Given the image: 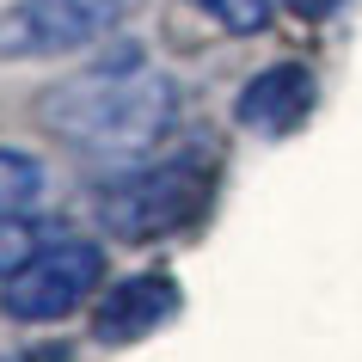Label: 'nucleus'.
Returning <instances> with one entry per match:
<instances>
[{
	"instance_id": "0eeeda50",
	"label": "nucleus",
	"mask_w": 362,
	"mask_h": 362,
	"mask_svg": "<svg viewBox=\"0 0 362 362\" xmlns=\"http://www.w3.org/2000/svg\"><path fill=\"white\" fill-rule=\"evenodd\" d=\"M49 191V172H43L37 153L25 148H0V221H13V215H31Z\"/></svg>"
},
{
	"instance_id": "20e7f679",
	"label": "nucleus",
	"mask_w": 362,
	"mask_h": 362,
	"mask_svg": "<svg viewBox=\"0 0 362 362\" xmlns=\"http://www.w3.org/2000/svg\"><path fill=\"white\" fill-rule=\"evenodd\" d=\"M129 0H13L0 13V62L74 56L86 43L111 37Z\"/></svg>"
},
{
	"instance_id": "f03ea898",
	"label": "nucleus",
	"mask_w": 362,
	"mask_h": 362,
	"mask_svg": "<svg viewBox=\"0 0 362 362\" xmlns=\"http://www.w3.org/2000/svg\"><path fill=\"white\" fill-rule=\"evenodd\" d=\"M209 197H215V160H203V153L135 160L98 191V221L117 240L148 246V240H166V233H185L191 221H203Z\"/></svg>"
},
{
	"instance_id": "7ed1b4c3",
	"label": "nucleus",
	"mask_w": 362,
	"mask_h": 362,
	"mask_svg": "<svg viewBox=\"0 0 362 362\" xmlns=\"http://www.w3.org/2000/svg\"><path fill=\"white\" fill-rule=\"evenodd\" d=\"M98 276H105V252L93 240H49L19 276L0 283V313L19 325H56L93 301Z\"/></svg>"
},
{
	"instance_id": "39448f33",
	"label": "nucleus",
	"mask_w": 362,
	"mask_h": 362,
	"mask_svg": "<svg viewBox=\"0 0 362 362\" xmlns=\"http://www.w3.org/2000/svg\"><path fill=\"white\" fill-rule=\"evenodd\" d=\"M178 307H185V295H178V283L166 270H135V276H123V283H111L98 295L93 338L98 344H141L160 325L178 320Z\"/></svg>"
},
{
	"instance_id": "1a4fd4ad",
	"label": "nucleus",
	"mask_w": 362,
	"mask_h": 362,
	"mask_svg": "<svg viewBox=\"0 0 362 362\" xmlns=\"http://www.w3.org/2000/svg\"><path fill=\"white\" fill-rule=\"evenodd\" d=\"M43 252V240H37V228L25 221V215H13V221H0V283L6 276H19L31 258Z\"/></svg>"
},
{
	"instance_id": "423d86ee",
	"label": "nucleus",
	"mask_w": 362,
	"mask_h": 362,
	"mask_svg": "<svg viewBox=\"0 0 362 362\" xmlns=\"http://www.w3.org/2000/svg\"><path fill=\"white\" fill-rule=\"evenodd\" d=\"M313 98H320V86H313L307 62H270L233 93V123L276 141V135H295L313 117Z\"/></svg>"
},
{
	"instance_id": "6e6552de",
	"label": "nucleus",
	"mask_w": 362,
	"mask_h": 362,
	"mask_svg": "<svg viewBox=\"0 0 362 362\" xmlns=\"http://www.w3.org/2000/svg\"><path fill=\"white\" fill-rule=\"evenodd\" d=\"M191 6H203L221 31H233V37H252V31H264L270 13H276V0H191Z\"/></svg>"
},
{
	"instance_id": "f257e3e1",
	"label": "nucleus",
	"mask_w": 362,
	"mask_h": 362,
	"mask_svg": "<svg viewBox=\"0 0 362 362\" xmlns=\"http://www.w3.org/2000/svg\"><path fill=\"white\" fill-rule=\"evenodd\" d=\"M172 117H178V86L141 49H117L98 68H86V74L43 93V123L68 148L93 153V160H111V166L148 160L166 141Z\"/></svg>"
}]
</instances>
